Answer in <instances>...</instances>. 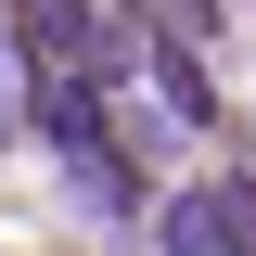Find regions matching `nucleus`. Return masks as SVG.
<instances>
[{
	"label": "nucleus",
	"mask_w": 256,
	"mask_h": 256,
	"mask_svg": "<svg viewBox=\"0 0 256 256\" xmlns=\"http://www.w3.org/2000/svg\"><path fill=\"white\" fill-rule=\"evenodd\" d=\"M154 244L166 256H256V192L244 180H192L154 205Z\"/></svg>",
	"instance_id": "nucleus-1"
},
{
	"label": "nucleus",
	"mask_w": 256,
	"mask_h": 256,
	"mask_svg": "<svg viewBox=\"0 0 256 256\" xmlns=\"http://www.w3.org/2000/svg\"><path fill=\"white\" fill-rule=\"evenodd\" d=\"M141 77H154V102L180 128H218V90H205V64H192V38H141Z\"/></svg>",
	"instance_id": "nucleus-2"
}]
</instances>
